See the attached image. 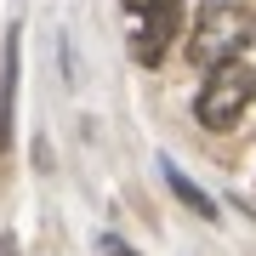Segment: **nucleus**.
<instances>
[{"label":"nucleus","mask_w":256,"mask_h":256,"mask_svg":"<svg viewBox=\"0 0 256 256\" xmlns=\"http://www.w3.org/2000/svg\"><path fill=\"white\" fill-rule=\"evenodd\" d=\"M256 34V18L245 6H234V0H210L200 12V23H194V40H188V57L200 68H228L239 52L250 46Z\"/></svg>","instance_id":"obj_1"},{"label":"nucleus","mask_w":256,"mask_h":256,"mask_svg":"<svg viewBox=\"0 0 256 256\" xmlns=\"http://www.w3.org/2000/svg\"><path fill=\"white\" fill-rule=\"evenodd\" d=\"M18 46H23V34L12 23L6 28V57H0V154L12 148V114H18Z\"/></svg>","instance_id":"obj_4"},{"label":"nucleus","mask_w":256,"mask_h":256,"mask_svg":"<svg viewBox=\"0 0 256 256\" xmlns=\"http://www.w3.org/2000/svg\"><path fill=\"white\" fill-rule=\"evenodd\" d=\"M250 102H256V68L228 63V68H210V80L200 86V97H194V114H200V126L222 131V126H234Z\"/></svg>","instance_id":"obj_2"},{"label":"nucleus","mask_w":256,"mask_h":256,"mask_svg":"<svg viewBox=\"0 0 256 256\" xmlns=\"http://www.w3.org/2000/svg\"><path fill=\"white\" fill-rule=\"evenodd\" d=\"M176 28H182V0H165V6L142 12L137 28H131V57H137L142 68H154L165 57V46L176 40Z\"/></svg>","instance_id":"obj_3"},{"label":"nucleus","mask_w":256,"mask_h":256,"mask_svg":"<svg viewBox=\"0 0 256 256\" xmlns=\"http://www.w3.org/2000/svg\"><path fill=\"white\" fill-rule=\"evenodd\" d=\"M165 182H171V194H176V200H182L188 210H200V216H205V222H210V216H216V205H210V194H205V188H194V182H188V176H182V171H176V165H171V171H165Z\"/></svg>","instance_id":"obj_5"},{"label":"nucleus","mask_w":256,"mask_h":256,"mask_svg":"<svg viewBox=\"0 0 256 256\" xmlns=\"http://www.w3.org/2000/svg\"><path fill=\"white\" fill-rule=\"evenodd\" d=\"M0 256H18V239L12 234H0Z\"/></svg>","instance_id":"obj_8"},{"label":"nucleus","mask_w":256,"mask_h":256,"mask_svg":"<svg viewBox=\"0 0 256 256\" xmlns=\"http://www.w3.org/2000/svg\"><path fill=\"white\" fill-rule=\"evenodd\" d=\"M120 6H126L131 18H142V12H154V6H165V0H120Z\"/></svg>","instance_id":"obj_6"},{"label":"nucleus","mask_w":256,"mask_h":256,"mask_svg":"<svg viewBox=\"0 0 256 256\" xmlns=\"http://www.w3.org/2000/svg\"><path fill=\"white\" fill-rule=\"evenodd\" d=\"M102 256H137V250H126V245H120V239L108 234V239H102Z\"/></svg>","instance_id":"obj_7"}]
</instances>
